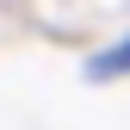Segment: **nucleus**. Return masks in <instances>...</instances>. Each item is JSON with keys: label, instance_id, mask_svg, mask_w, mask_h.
<instances>
[{"label": "nucleus", "instance_id": "nucleus-1", "mask_svg": "<svg viewBox=\"0 0 130 130\" xmlns=\"http://www.w3.org/2000/svg\"><path fill=\"white\" fill-rule=\"evenodd\" d=\"M87 74H93V80H118V74H130V37L118 43V50L93 56V62H87Z\"/></svg>", "mask_w": 130, "mask_h": 130}]
</instances>
